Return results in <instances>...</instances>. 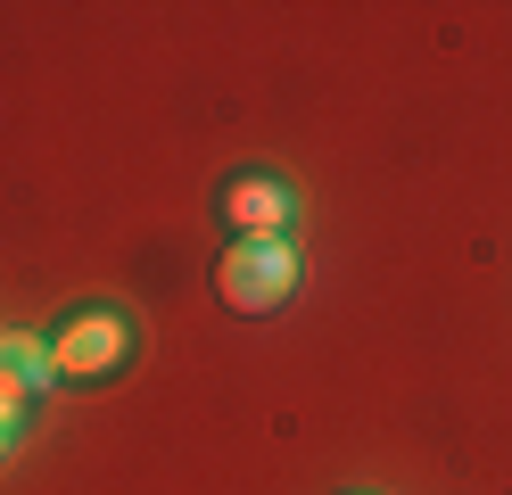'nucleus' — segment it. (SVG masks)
Here are the masks:
<instances>
[{
    "label": "nucleus",
    "instance_id": "nucleus-1",
    "mask_svg": "<svg viewBox=\"0 0 512 495\" xmlns=\"http://www.w3.org/2000/svg\"><path fill=\"white\" fill-rule=\"evenodd\" d=\"M290 289H298V248L290 240H232L215 264V297L232 314H273V306H290Z\"/></svg>",
    "mask_w": 512,
    "mask_h": 495
},
{
    "label": "nucleus",
    "instance_id": "nucleus-6",
    "mask_svg": "<svg viewBox=\"0 0 512 495\" xmlns=\"http://www.w3.org/2000/svg\"><path fill=\"white\" fill-rule=\"evenodd\" d=\"M0 454H9V446H0Z\"/></svg>",
    "mask_w": 512,
    "mask_h": 495
},
{
    "label": "nucleus",
    "instance_id": "nucleus-2",
    "mask_svg": "<svg viewBox=\"0 0 512 495\" xmlns=\"http://www.w3.org/2000/svg\"><path fill=\"white\" fill-rule=\"evenodd\" d=\"M124 355H133V322H124L116 306H91V314H75L50 339L58 380H108V372H124Z\"/></svg>",
    "mask_w": 512,
    "mask_h": 495
},
{
    "label": "nucleus",
    "instance_id": "nucleus-3",
    "mask_svg": "<svg viewBox=\"0 0 512 495\" xmlns=\"http://www.w3.org/2000/svg\"><path fill=\"white\" fill-rule=\"evenodd\" d=\"M223 215H232L240 240H281L290 215H298V198H290V182H273V174H240L232 190H223Z\"/></svg>",
    "mask_w": 512,
    "mask_h": 495
},
{
    "label": "nucleus",
    "instance_id": "nucleus-4",
    "mask_svg": "<svg viewBox=\"0 0 512 495\" xmlns=\"http://www.w3.org/2000/svg\"><path fill=\"white\" fill-rule=\"evenodd\" d=\"M0 380H9L17 396H42V388L58 380L50 339H34V330H0Z\"/></svg>",
    "mask_w": 512,
    "mask_h": 495
},
{
    "label": "nucleus",
    "instance_id": "nucleus-5",
    "mask_svg": "<svg viewBox=\"0 0 512 495\" xmlns=\"http://www.w3.org/2000/svg\"><path fill=\"white\" fill-rule=\"evenodd\" d=\"M17 421H25V396H17L9 380H0V446H9V438H17Z\"/></svg>",
    "mask_w": 512,
    "mask_h": 495
}]
</instances>
